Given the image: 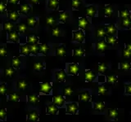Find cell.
Listing matches in <instances>:
<instances>
[{"label": "cell", "instance_id": "obj_9", "mask_svg": "<svg viewBox=\"0 0 131 122\" xmlns=\"http://www.w3.org/2000/svg\"><path fill=\"white\" fill-rule=\"evenodd\" d=\"M27 120L33 121V122L38 121L39 120V114L37 112V111L33 110V111H31L30 113H29L27 115Z\"/></svg>", "mask_w": 131, "mask_h": 122}, {"label": "cell", "instance_id": "obj_16", "mask_svg": "<svg viewBox=\"0 0 131 122\" xmlns=\"http://www.w3.org/2000/svg\"><path fill=\"white\" fill-rule=\"evenodd\" d=\"M27 99H28L29 103H30V104H32V105H35L39 102V98L37 95H28L27 96Z\"/></svg>", "mask_w": 131, "mask_h": 122}, {"label": "cell", "instance_id": "obj_14", "mask_svg": "<svg viewBox=\"0 0 131 122\" xmlns=\"http://www.w3.org/2000/svg\"><path fill=\"white\" fill-rule=\"evenodd\" d=\"M79 99L82 102H89L91 100V95L88 91L82 92L79 95Z\"/></svg>", "mask_w": 131, "mask_h": 122}, {"label": "cell", "instance_id": "obj_46", "mask_svg": "<svg viewBox=\"0 0 131 122\" xmlns=\"http://www.w3.org/2000/svg\"><path fill=\"white\" fill-rule=\"evenodd\" d=\"M9 100L13 102H19L20 101V96L17 94H10L9 95Z\"/></svg>", "mask_w": 131, "mask_h": 122}, {"label": "cell", "instance_id": "obj_20", "mask_svg": "<svg viewBox=\"0 0 131 122\" xmlns=\"http://www.w3.org/2000/svg\"><path fill=\"white\" fill-rule=\"evenodd\" d=\"M105 29H106V33L108 35H113L116 33V28L114 24H109V25H106Z\"/></svg>", "mask_w": 131, "mask_h": 122}, {"label": "cell", "instance_id": "obj_7", "mask_svg": "<svg viewBox=\"0 0 131 122\" xmlns=\"http://www.w3.org/2000/svg\"><path fill=\"white\" fill-rule=\"evenodd\" d=\"M80 68L77 64H68V72L71 75H77L79 72Z\"/></svg>", "mask_w": 131, "mask_h": 122}, {"label": "cell", "instance_id": "obj_51", "mask_svg": "<svg viewBox=\"0 0 131 122\" xmlns=\"http://www.w3.org/2000/svg\"><path fill=\"white\" fill-rule=\"evenodd\" d=\"M98 93H99V95H104L106 94V92H107V89H106V88L105 86H103V85H100V86H98Z\"/></svg>", "mask_w": 131, "mask_h": 122}, {"label": "cell", "instance_id": "obj_50", "mask_svg": "<svg viewBox=\"0 0 131 122\" xmlns=\"http://www.w3.org/2000/svg\"><path fill=\"white\" fill-rule=\"evenodd\" d=\"M131 24V19L130 17H126V18H123L122 20V25L125 27H128Z\"/></svg>", "mask_w": 131, "mask_h": 122}, {"label": "cell", "instance_id": "obj_32", "mask_svg": "<svg viewBox=\"0 0 131 122\" xmlns=\"http://www.w3.org/2000/svg\"><path fill=\"white\" fill-rule=\"evenodd\" d=\"M117 42V39L115 36L113 35H109L107 37H106V42L111 44V45H113Z\"/></svg>", "mask_w": 131, "mask_h": 122}, {"label": "cell", "instance_id": "obj_34", "mask_svg": "<svg viewBox=\"0 0 131 122\" xmlns=\"http://www.w3.org/2000/svg\"><path fill=\"white\" fill-rule=\"evenodd\" d=\"M15 74V68L13 67L7 68L5 69V76L7 77H12Z\"/></svg>", "mask_w": 131, "mask_h": 122}, {"label": "cell", "instance_id": "obj_25", "mask_svg": "<svg viewBox=\"0 0 131 122\" xmlns=\"http://www.w3.org/2000/svg\"><path fill=\"white\" fill-rule=\"evenodd\" d=\"M84 77H85V80L87 81H93L94 77H95V75L93 71L91 70H86L85 71V74H84Z\"/></svg>", "mask_w": 131, "mask_h": 122}, {"label": "cell", "instance_id": "obj_2", "mask_svg": "<svg viewBox=\"0 0 131 122\" xmlns=\"http://www.w3.org/2000/svg\"><path fill=\"white\" fill-rule=\"evenodd\" d=\"M52 84L50 82L40 83V92L44 95H49L52 91Z\"/></svg>", "mask_w": 131, "mask_h": 122}, {"label": "cell", "instance_id": "obj_22", "mask_svg": "<svg viewBox=\"0 0 131 122\" xmlns=\"http://www.w3.org/2000/svg\"><path fill=\"white\" fill-rule=\"evenodd\" d=\"M96 12H97V9L94 6H89L86 8V14L89 17H93L96 14Z\"/></svg>", "mask_w": 131, "mask_h": 122}, {"label": "cell", "instance_id": "obj_5", "mask_svg": "<svg viewBox=\"0 0 131 122\" xmlns=\"http://www.w3.org/2000/svg\"><path fill=\"white\" fill-rule=\"evenodd\" d=\"M58 112V108L54 103H51L47 106L46 108V113L48 115H56Z\"/></svg>", "mask_w": 131, "mask_h": 122}, {"label": "cell", "instance_id": "obj_33", "mask_svg": "<svg viewBox=\"0 0 131 122\" xmlns=\"http://www.w3.org/2000/svg\"><path fill=\"white\" fill-rule=\"evenodd\" d=\"M106 34V29L103 28V27H99L97 29V32H96V35L97 38H102V37H104L105 35Z\"/></svg>", "mask_w": 131, "mask_h": 122}, {"label": "cell", "instance_id": "obj_19", "mask_svg": "<svg viewBox=\"0 0 131 122\" xmlns=\"http://www.w3.org/2000/svg\"><path fill=\"white\" fill-rule=\"evenodd\" d=\"M15 25L13 23H12L11 21H5L3 23V29L7 32H10L14 29Z\"/></svg>", "mask_w": 131, "mask_h": 122}, {"label": "cell", "instance_id": "obj_12", "mask_svg": "<svg viewBox=\"0 0 131 122\" xmlns=\"http://www.w3.org/2000/svg\"><path fill=\"white\" fill-rule=\"evenodd\" d=\"M20 53L21 55H27L30 54V45L25 44L22 45L20 48Z\"/></svg>", "mask_w": 131, "mask_h": 122}, {"label": "cell", "instance_id": "obj_41", "mask_svg": "<svg viewBox=\"0 0 131 122\" xmlns=\"http://www.w3.org/2000/svg\"><path fill=\"white\" fill-rule=\"evenodd\" d=\"M104 13L106 16H112V15L113 13L112 7L109 5H106V7L104 8Z\"/></svg>", "mask_w": 131, "mask_h": 122}, {"label": "cell", "instance_id": "obj_35", "mask_svg": "<svg viewBox=\"0 0 131 122\" xmlns=\"http://www.w3.org/2000/svg\"><path fill=\"white\" fill-rule=\"evenodd\" d=\"M106 80H107V82L112 84V85L116 84L118 81V78L114 75H108L106 77Z\"/></svg>", "mask_w": 131, "mask_h": 122}, {"label": "cell", "instance_id": "obj_52", "mask_svg": "<svg viewBox=\"0 0 131 122\" xmlns=\"http://www.w3.org/2000/svg\"><path fill=\"white\" fill-rule=\"evenodd\" d=\"M52 34L54 37H60L61 36V30L59 28H54L52 29Z\"/></svg>", "mask_w": 131, "mask_h": 122}, {"label": "cell", "instance_id": "obj_4", "mask_svg": "<svg viewBox=\"0 0 131 122\" xmlns=\"http://www.w3.org/2000/svg\"><path fill=\"white\" fill-rule=\"evenodd\" d=\"M19 40H20V36L17 33L13 30L8 32V41L10 42L16 43L19 42Z\"/></svg>", "mask_w": 131, "mask_h": 122}, {"label": "cell", "instance_id": "obj_57", "mask_svg": "<svg viewBox=\"0 0 131 122\" xmlns=\"http://www.w3.org/2000/svg\"><path fill=\"white\" fill-rule=\"evenodd\" d=\"M125 48H126V49H128L129 51H131V43L126 44V46H125Z\"/></svg>", "mask_w": 131, "mask_h": 122}, {"label": "cell", "instance_id": "obj_18", "mask_svg": "<svg viewBox=\"0 0 131 122\" xmlns=\"http://www.w3.org/2000/svg\"><path fill=\"white\" fill-rule=\"evenodd\" d=\"M30 54L37 55L39 53V44H31L30 45Z\"/></svg>", "mask_w": 131, "mask_h": 122}, {"label": "cell", "instance_id": "obj_13", "mask_svg": "<svg viewBox=\"0 0 131 122\" xmlns=\"http://www.w3.org/2000/svg\"><path fill=\"white\" fill-rule=\"evenodd\" d=\"M88 24H89V21L86 17H80L78 20V25H79L80 28H81V29L86 28V27L88 26Z\"/></svg>", "mask_w": 131, "mask_h": 122}, {"label": "cell", "instance_id": "obj_45", "mask_svg": "<svg viewBox=\"0 0 131 122\" xmlns=\"http://www.w3.org/2000/svg\"><path fill=\"white\" fill-rule=\"evenodd\" d=\"M106 66L105 64H102V63H100L97 64V70L99 72L101 73H104L106 71Z\"/></svg>", "mask_w": 131, "mask_h": 122}, {"label": "cell", "instance_id": "obj_47", "mask_svg": "<svg viewBox=\"0 0 131 122\" xmlns=\"http://www.w3.org/2000/svg\"><path fill=\"white\" fill-rule=\"evenodd\" d=\"M7 93V84H0V95H5Z\"/></svg>", "mask_w": 131, "mask_h": 122}, {"label": "cell", "instance_id": "obj_42", "mask_svg": "<svg viewBox=\"0 0 131 122\" xmlns=\"http://www.w3.org/2000/svg\"><path fill=\"white\" fill-rule=\"evenodd\" d=\"M81 5L80 0H72L71 1V7L73 9H79Z\"/></svg>", "mask_w": 131, "mask_h": 122}, {"label": "cell", "instance_id": "obj_29", "mask_svg": "<svg viewBox=\"0 0 131 122\" xmlns=\"http://www.w3.org/2000/svg\"><path fill=\"white\" fill-rule=\"evenodd\" d=\"M26 40H27V42L29 44H35V43L38 42L39 38L37 36H35V35H28Z\"/></svg>", "mask_w": 131, "mask_h": 122}, {"label": "cell", "instance_id": "obj_39", "mask_svg": "<svg viewBox=\"0 0 131 122\" xmlns=\"http://www.w3.org/2000/svg\"><path fill=\"white\" fill-rule=\"evenodd\" d=\"M105 108V103L102 102H97L94 104V109L97 110V111H102Z\"/></svg>", "mask_w": 131, "mask_h": 122}, {"label": "cell", "instance_id": "obj_36", "mask_svg": "<svg viewBox=\"0 0 131 122\" xmlns=\"http://www.w3.org/2000/svg\"><path fill=\"white\" fill-rule=\"evenodd\" d=\"M44 67H45V64L43 63H41V62H36L34 64V68L38 72L42 71L43 69H44Z\"/></svg>", "mask_w": 131, "mask_h": 122}, {"label": "cell", "instance_id": "obj_15", "mask_svg": "<svg viewBox=\"0 0 131 122\" xmlns=\"http://www.w3.org/2000/svg\"><path fill=\"white\" fill-rule=\"evenodd\" d=\"M8 14V17H9V19L11 20H12V21H16L18 19H19V12L16 11H9L7 12Z\"/></svg>", "mask_w": 131, "mask_h": 122}, {"label": "cell", "instance_id": "obj_30", "mask_svg": "<svg viewBox=\"0 0 131 122\" xmlns=\"http://www.w3.org/2000/svg\"><path fill=\"white\" fill-rule=\"evenodd\" d=\"M30 11V7L29 4H26L25 3L23 5L20 6V12H21L23 14H28L29 12Z\"/></svg>", "mask_w": 131, "mask_h": 122}, {"label": "cell", "instance_id": "obj_37", "mask_svg": "<svg viewBox=\"0 0 131 122\" xmlns=\"http://www.w3.org/2000/svg\"><path fill=\"white\" fill-rule=\"evenodd\" d=\"M119 16L121 18H126V17H130V11L128 10H122L119 11Z\"/></svg>", "mask_w": 131, "mask_h": 122}, {"label": "cell", "instance_id": "obj_56", "mask_svg": "<svg viewBox=\"0 0 131 122\" xmlns=\"http://www.w3.org/2000/svg\"><path fill=\"white\" fill-rule=\"evenodd\" d=\"M8 2H9L11 4H17L19 0H8Z\"/></svg>", "mask_w": 131, "mask_h": 122}, {"label": "cell", "instance_id": "obj_53", "mask_svg": "<svg viewBox=\"0 0 131 122\" xmlns=\"http://www.w3.org/2000/svg\"><path fill=\"white\" fill-rule=\"evenodd\" d=\"M7 54V49L5 47H0V56L1 57H5Z\"/></svg>", "mask_w": 131, "mask_h": 122}, {"label": "cell", "instance_id": "obj_1", "mask_svg": "<svg viewBox=\"0 0 131 122\" xmlns=\"http://www.w3.org/2000/svg\"><path fill=\"white\" fill-rule=\"evenodd\" d=\"M73 40L77 41L78 42H84L85 39L84 32L83 29H79L77 31H73Z\"/></svg>", "mask_w": 131, "mask_h": 122}, {"label": "cell", "instance_id": "obj_49", "mask_svg": "<svg viewBox=\"0 0 131 122\" xmlns=\"http://www.w3.org/2000/svg\"><path fill=\"white\" fill-rule=\"evenodd\" d=\"M118 116V112L117 110L114 109V108H111L109 109V116L111 118H116Z\"/></svg>", "mask_w": 131, "mask_h": 122}, {"label": "cell", "instance_id": "obj_17", "mask_svg": "<svg viewBox=\"0 0 131 122\" xmlns=\"http://www.w3.org/2000/svg\"><path fill=\"white\" fill-rule=\"evenodd\" d=\"M66 53H67V50H66V47L64 45H61L58 47L57 48L56 50V55L57 56H65Z\"/></svg>", "mask_w": 131, "mask_h": 122}, {"label": "cell", "instance_id": "obj_44", "mask_svg": "<svg viewBox=\"0 0 131 122\" xmlns=\"http://www.w3.org/2000/svg\"><path fill=\"white\" fill-rule=\"evenodd\" d=\"M120 67L123 70H129L131 68V64L128 62H122L120 64Z\"/></svg>", "mask_w": 131, "mask_h": 122}, {"label": "cell", "instance_id": "obj_10", "mask_svg": "<svg viewBox=\"0 0 131 122\" xmlns=\"http://www.w3.org/2000/svg\"><path fill=\"white\" fill-rule=\"evenodd\" d=\"M16 87L19 90H24L28 87V83L26 79H20L16 83Z\"/></svg>", "mask_w": 131, "mask_h": 122}, {"label": "cell", "instance_id": "obj_26", "mask_svg": "<svg viewBox=\"0 0 131 122\" xmlns=\"http://www.w3.org/2000/svg\"><path fill=\"white\" fill-rule=\"evenodd\" d=\"M12 66L15 69H19L20 67V60L18 57H13L12 59Z\"/></svg>", "mask_w": 131, "mask_h": 122}, {"label": "cell", "instance_id": "obj_27", "mask_svg": "<svg viewBox=\"0 0 131 122\" xmlns=\"http://www.w3.org/2000/svg\"><path fill=\"white\" fill-rule=\"evenodd\" d=\"M84 55H85V51L80 47L75 48V50L73 51V55H75V56L81 57V56H84Z\"/></svg>", "mask_w": 131, "mask_h": 122}, {"label": "cell", "instance_id": "obj_58", "mask_svg": "<svg viewBox=\"0 0 131 122\" xmlns=\"http://www.w3.org/2000/svg\"><path fill=\"white\" fill-rule=\"evenodd\" d=\"M30 2L33 4H39V0H30Z\"/></svg>", "mask_w": 131, "mask_h": 122}, {"label": "cell", "instance_id": "obj_21", "mask_svg": "<svg viewBox=\"0 0 131 122\" xmlns=\"http://www.w3.org/2000/svg\"><path fill=\"white\" fill-rule=\"evenodd\" d=\"M50 51V47L46 43H43L39 45V53L43 55H47V53Z\"/></svg>", "mask_w": 131, "mask_h": 122}, {"label": "cell", "instance_id": "obj_23", "mask_svg": "<svg viewBox=\"0 0 131 122\" xmlns=\"http://www.w3.org/2000/svg\"><path fill=\"white\" fill-rule=\"evenodd\" d=\"M58 19L61 22L65 23L69 19V13L67 11H61L58 15Z\"/></svg>", "mask_w": 131, "mask_h": 122}, {"label": "cell", "instance_id": "obj_48", "mask_svg": "<svg viewBox=\"0 0 131 122\" xmlns=\"http://www.w3.org/2000/svg\"><path fill=\"white\" fill-rule=\"evenodd\" d=\"M46 23H47V24H48V25L52 26L56 24V20L52 16H48L46 18Z\"/></svg>", "mask_w": 131, "mask_h": 122}, {"label": "cell", "instance_id": "obj_55", "mask_svg": "<svg viewBox=\"0 0 131 122\" xmlns=\"http://www.w3.org/2000/svg\"><path fill=\"white\" fill-rule=\"evenodd\" d=\"M125 93L128 95H131V84L127 85L125 87Z\"/></svg>", "mask_w": 131, "mask_h": 122}, {"label": "cell", "instance_id": "obj_3", "mask_svg": "<svg viewBox=\"0 0 131 122\" xmlns=\"http://www.w3.org/2000/svg\"><path fill=\"white\" fill-rule=\"evenodd\" d=\"M78 109H79V106H78L77 103H70L67 105V112L68 114H75L78 112Z\"/></svg>", "mask_w": 131, "mask_h": 122}, {"label": "cell", "instance_id": "obj_54", "mask_svg": "<svg viewBox=\"0 0 131 122\" xmlns=\"http://www.w3.org/2000/svg\"><path fill=\"white\" fill-rule=\"evenodd\" d=\"M123 55H124V57H125V58H130L131 57V51H129L128 49L125 48L124 51H123Z\"/></svg>", "mask_w": 131, "mask_h": 122}, {"label": "cell", "instance_id": "obj_28", "mask_svg": "<svg viewBox=\"0 0 131 122\" xmlns=\"http://www.w3.org/2000/svg\"><path fill=\"white\" fill-rule=\"evenodd\" d=\"M26 21H27L28 26L30 27V28L35 27L36 24H37V20H36L35 17H34V16H30V17H28Z\"/></svg>", "mask_w": 131, "mask_h": 122}, {"label": "cell", "instance_id": "obj_31", "mask_svg": "<svg viewBox=\"0 0 131 122\" xmlns=\"http://www.w3.org/2000/svg\"><path fill=\"white\" fill-rule=\"evenodd\" d=\"M16 29H17V32L20 33V34H25V33H26L28 29V26L25 24H18Z\"/></svg>", "mask_w": 131, "mask_h": 122}, {"label": "cell", "instance_id": "obj_43", "mask_svg": "<svg viewBox=\"0 0 131 122\" xmlns=\"http://www.w3.org/2000/svg\"><path fill=\"white\" fill-rule=\"evenodd\" d=\"M6 118H7V110H6V108H0V120L5 121Z\"/></svg>", "mask_w": 131, "mask_h": 122}, {"label": "cell", "instance_id": "obj_11", "mask_svg": "<svg viewBox=\"0 0 131 122\" xmlns=\"http://www.w3.org/2000/svg\"><path fill=\"white\" fill-rule=\"evenodd\" d=\"M106 42H104V41H98L96 44V49L97 51H100V52H102V51H105L106 50Z\"/></svg>", "mask_w": 131, "mask_h": 122}, {"label": "cell", "instance_id": "obj_24", "mask_svg": "<svg viewBox=\"0 0 131 122\" xmlns=\"http://www.w3.org/2000/svg\"><path fill=\"white\" fill-rule=\"evenodd\" d=\"M48 5L51 9H57L59 6V0H48Z\"/></svg>", "mask_w": 131, "mask_h": 122}, {"label": "cell", "instance_id": "obj_8", "mask_svg": "<svg viewBox=\"0 0 131 122\" xmlns=\"http://www.w3.org/2000/svg\"><path fill=\"white\" fill-rule=\"evenodd\" d=\"M66 78H67V74L64 70L61 69V70H58L56 72V79L57 80V81L59 82H63L65 81Z\"/></svg>", "mask_w": 131, "mask_h": 122}, {"label": "cell", "instance_id": "obj_40", "mask_svg": "<svg viewBox=\"0 0 131 122\" xmlns=\"http://www.w3.org/2000/svg\"><path fill=\"white\" fill-rule=\"evenodd\" d=\"M63 95L65 96H71L73 95V89L70 86H67L65 87L64 89H63Z\"/></svg>", "mask_w": 131, "mask_h": 122}, {"label": "cell", "instance_id": "obj_6", "mask_svg": "<svg viewBox=\"0 0 131 122\" xmlns=\"http://www.w3.org/2000/svg\"><path fill=\"white\" fill-rule=\"evenodd\" d=\"M52 103L57 106H58V107H62L63 104L65 103V98L61 95H55L52 99Z\"/></svg>", "mask_w": 131, "mask_h": 122}, {"label": "cell", "instance_id": "obj_38", "mask_svg": "<svg viewBox=\"0 0 131 122\" xmlns=\"http://www.w3.org/2000/svg\"><path fill=\"white\" fill-rule=\"evenodd\" d=\"M6 6L7 2L5 0H1L0 1V14H3L6 12Z\"/></svg>", "mask_w": 131, "mask_h": 122}]
</instances>
